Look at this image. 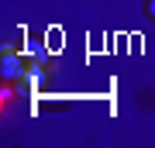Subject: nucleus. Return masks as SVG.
<instances>
[{"label":"nucleus","instance_id":"f257e3e1","mask_svg":"<svg viewBox=\"0 0 155 148\" xmlns=\"http://www.w3.org/2000/svg\"><path fill=\"white\" fill-rule=\"evenodd\" d=\"M4 72L7 76H17V59H4Z\"/></svg>","mask_w":155,"mask_h":148},{"label":"nucleus","instance_id":"f03ea898","mask_svg":"<svg viewBox=\"0 0 155 148\" xmlns=\"http://www.w3.org/2000/svg\"><path fill=\"white\" fill-rule=\"evenodd\" d=\"M148 7H152V14H155V0H152V4H148Z\"/></svg>","mask_w":155,"mask_h":148}]
</instances>
